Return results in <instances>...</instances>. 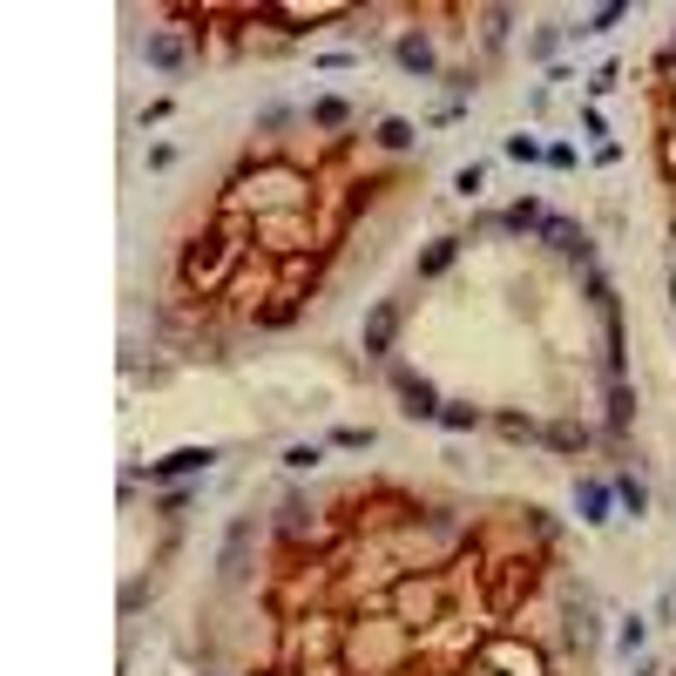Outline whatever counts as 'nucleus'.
<instances>
[{
  "mask_svg": "<svg viewBox=\"0 0 676 676\" xmlns=\"http://www.w3.org/2000/svg\"><path fill=\"white\" fill-rule=\"evenodd\" d=\"M507 156H514V163H548V149H541L535 136H507Z\"/></svg>",
  "mask_w": 676,
  "mask_h": 676,
  "instance_id": "nucleus-22",
  "label": "nucleus"
},
{
  "mask_svg": "<svg viewBox=\"0 0 676 676\" xmlns=\"http://www.w3.org/2000/svg\"><path fill=\"white\" fill-rule=\"evenodd\" d=\"M616 501H622V514H636V521H643V514H649V487H643V474H616Z\"/></svg>",
  "mask_w": 676,
  "mask_h": 676,
  "instance_id": "nucleus-19",
  "label": "nucleus"
},
{
  "mask_svg": "<svg viewBox=\"0 0 676 676\" xmlns=\"http://www.w3.org/2000/svg\"><path fill=\"white\" fill-rule=\"evenodd\" d=\"M541 440L555 453H582L589 447V426H575V420H555V426H541Z\"/></svg>",
  "mask_w": 676,
  "mask_h": 676,
  "instance_id": "nucleus-17",
  "label": "nucleus"
},
{
  "mask_svg": "<svg viewBox=\"0 0 676 676\" xmlns=\"http://www.w3.org/2000/svg\"><path fill=\"white\" fill-rule=\"evenodd\" d=\"M393 61L406 68V75H420V82H426V75H440V55H433V41H426L420 28H406L393 41Z\"/></svg>",
  "mask_w": 676,
  "mask_h": 676,
  "instance_id": "nucleus-10",
  "label": "nucleus"
},
{
  "mask_svg": "<svg viewBox=\"0 0 676 676\" xmlns=\"http://www.w3.org/2000/svg\"><path fill=\"white\" fill-rule=\"evenodd\" d=\"M210 460H217V447H176V453H163V460H149V487L197 480V474H210Z\"/></svg>",
  "mask_w": 676,
  "mask_h": 676,
  "instance_id": "nucleus-6",
  "label": "nucleus"
},
{
  "mask_svg": "<svg viewBox=\"0 0 676 676\" xmlns=\"http://www.w3.org/2000/svg\"><path fill=\"white\" fill-rule=\"evenodd\" d=\"M636 420V393H629V379H609V433H629Z\"/></svg>",
  "mask_w": 676,
  "mask_h": 676,
  "instance_id": "nucleus-15",
  "label": "nucleus"
},
{
  "mask_svg": "<svg viewBox=\"0 0 676 676\" xmlns=\"http://www.w3.org/2000/svg\"><path fill=\"white\" fill-rule=\"evenodd\" d=\"M440 426H447V433H474V426H487V413H480L474 399H447V406H440Z\"/></svg>",
  "mask_w": 676,
  "mask_h": 676,
  "instance_id": "nucleus-16",
  "label": "nucleus"
},
{
  "mask_svg": "<svg viewBox=\"0 0 676 676\" xmlns=\"http://www.w3.org/2000/svg\"><path fill=\"white\" fill-rule=\"evenodd\" d=\"M447 609V575H399L393 582V622L399 629H433Z\"/></svg>",
  "mask_w": 676,
  "mask_h": 676,
  "instance_id": "nucleus-2",
  "label": "nucleus"
},
{
  "mask_svg": "<svg viewBox=\"0 0 676 676\" xmlns=\"http://www.w3.org/2000/svg\"><path fill=\"white\" fill-rule=\"evenodd\" d=\"M643 643H649V622H622V636H616L622 656H643Z\"/></svg>",
  "mask_w": 676,
  "mask_h": 676,
  "instance_id": "nucleus-25",
  "label": "nucleus"
},
{
  "mask_svg": "<svg viewBox=\"0 0 676 676\" xmlns=\"http://www.w3.org/2000/svg\"><path fill=\"white\" fill-rule=\"evenodd\" d=\"M183 507H190V487H163V494H156V514H163V521H176Z\"/></svg>",
  "mask_w": 676,
  "mask_h": 676,
  "instance_id": "nucleus-27",
  "label": "nucleus"
},
{
  "mask_svg": "<svg viewBox=\"0 0 676 676\" xmlns=\"http://www.w3.org/2000/svg\"><path fill=\"white\" fill-rule=\"evenodd\" d=\"M460 244H467V237H440V244H426V251H420V278H440L453 257H460Z\"/></svg>",
  "mask_w": 676,
  "mask_h": 676,
  "instance_id": "nucleus-18",
  "label": "nucleus"
},
{
  "mask_svg": "<svg viewBox=\"0 0 676 676\" xmlns=\"http://www.w3.org/2000/svg\"><path fill=\"white\" fill-rule=\"evenodd\" d=\"M616 480H575V514H582V528H609V514H616Z\"/></svg>",
  "mask_w": 676,
  "mask_h": 676,
  "instance_id": "nucleus-8",
  "label": "nucleus"
},
{
  "mask_svg": "<svg viewBox=\"0 0 676 676\" xmlns=\"http://www.w3.org/2000/svg\"><path fill=\"white\" fill-rule=\"evenodd\" d=\"M311 129H325V136L352 129V102H345V95H318V102H311Z\"/></svg>",
  "mask_w": 676,
  "mask_h": 676,
  "instance_id": "nucleus-14",
  "label": "nucleus"
},
{
  "mask_svg": "<svg viewBox=\"0 0 676 676\" xmlns=\"http://www.w3.org/2000/svg\"><path fill=\"white\" fill-rule=\"evenodd\" d=\"M251 237H257V230L244 224L237 210H230V217H224L217 230L190 237V244H183V264H176V271H183V291H197V298L224 291V284H230V264L251 251Z\"/></svg>",
  "mask_w": 676,
  "mask_h": 676,
  "instance_id": "nucleus-1",
  "label": "nucleus"
},
{
  "mask_svg": "<svg viewBox=\"0 0 676 676\" xmlns=\"http://www.w3.org/2000/svg\"><path fill=\"white\" fill-rule=\"evenodd\" d=\"M332 447H345V453H366V447H372V426H338V433H332Z\"/></svg>",
  "mask_w": 676,
  "mask_h": 676,
  "instance_id": "nucleus-24",
  "label": "nucleus"
},
{
  "mask_svg": "<svg viewBox=\"0 0 676 676\" xmlns=\"http://www.w3.org/2000/svg\"><path fill=\"white\" fill-rule=\"evenodd\" d=\"M616 75H622L616 61H602V68H595V75H589V95H609V88H616Z\"/></svg>",
  "mask_w": 676,
  "mask_h": 676,
  "instance_id": "nucleus-29",
  "label": "nucleus"
},
{
  "mask_svg": "<svg viewBox=\"0 0 676 676\" xmlns=\"http://www.w3.org/2000/svg\"><path fill=\"white\" fill-rule=\"evenodd\" d=\"M501 433L507 440H541V426L528 420V413H501Z\"/></svg>",
  "mask_w": 676,
  "mask_h": 676,
  "instance_id": "nucleus-26",
  "label": "nucleus"
},
{
  "mask_svg": "<svg viewBox=\"0 0 676 676\" xmlns=\"http://www.w3.org/2000/svg\"><path fill=\"white\" fill-rule=\"evenodd\" d=\"M372 142H379L386 156H406V149L420 142V129H413L406 115H379V129H372Z\"/></svg>",
  "mask_w": 676,
  "mask_h": 676,
  "instance_id": "nucleus-12",
  "label": "nucleus"
},
{
  "mask_svg": "<svg viewBox=\"0 0 676 676\" xmlns=\"http://www.w3.org/2000/svg\"><path fill=\"white\" fill-rule=\"evenodd\" d=\"M474 663L480 670H507V676H548V656L535 643H521V636H507V629H494L487 643H474Z\"/></svg>",
  "mask_w": 676,
  "mask_h": 676,
  "instance_id": "nucleus-4",
  "label": "nucleus"
},
{
  "mask_svg": "<svg viewBox=\"0 0 676 676\" xmlns=\"http://www.w3.org/2000/svg\"><path fill=\"white\" fill-rule=\"evenodd\" d=\"M284 541H311V528H318V514H311V501L305 494H284L278 501V521H271Z\"/></svg>",
  "mask_w": 676,
  "mask_h": 676,
  "instance_id": "nucleus-11",
  "label": "nucleus"
},
{
  "mask_svg": "<svg viewBox=\"0 0 676 676\" xmlns=\"http://www.w3.org/2000/svg\"><path fill=\"white\" fill-rule=\"evenodd\" d=\"M399 325H406V305H399V298H379V305L366 311V325H359V352H366V359H393Z\"/></svg>",
  "mask_w": 676,
  "mask_h": 676,
  "instance_id": "nucleus-5",
  "label": "nucleus"
},
{
  "mask_svg": "<svg viewBox=\"0 0 676 676\" xmlns=\"http://www.w3.org/2000/svg\"><path fill=\"white\" fill-rule=\"evenodd\" d=\"M257 535H264V521H257V514H237V521L224 528V548H217V582H224V589H244V582H251Z\"/></svg>",
  "mask_w": 676,
  "mask_h": 676,
  "instance_id": "nucleus-3",
  "label": "nucleus"
},
{
  "mask_svg": "<svg viewBox=\"0 0 676 676\" xmlns=\"http://www.w3.org/2000/svg\"><path fill=\"white\" fill-rule=\"evenodd\" d=\"M393 386H399V413H406V420H440V406H447V399H440V386H433V379H420V372L399 366Z\"/></svg>",
  "mask_w": 676,
  "mask_h": 676,
  "instance_id": "nucleus-7",
  "label": "nucleus"
},
{
  "mask_svg": "<svg viewBox=\"0 0 676 676\" xmlns=\"http://www.w3.org/2000/svg\"><path fill=\"white\" fill-rule=\"evenodd\" d=\"M318 460H325V447H318V440H298V447H284V467H291V474H311Z\"/></svg>",
  "mask_w": 676,
  "mask_h": 676,
  "instance_id": "nucleus-21",
  "label": "nucleus"
},
{
  "mask_svg": "<svg viewBox=\"0 0 676 676\" xmlns=\"http://www.w3.org/2000/svg\"><path fill=\"white\" fill-rule=\"evenodd\" d=\"M142 602H156V582H129L122 589V616H142Z\"/></svg>",
  "mask_w": 676,
  "mask_h": 676,
  "instance_id": "nucleus-28",
  "label": "nucleus"
},
{
  "mask_svg": "<svg viewBox=\"0 0 676 676\" xmlns=\"http://www.w3.org/2000/svg\"><path fill=\"white\" fill-rule=\"evenodd\" d=\"M453 190H460V197L474 203L480 190H487V169H480V163H467V169H460V176H453Z\"/></svg>",
  "mask_w": 676,
  "mask_h": 676,
  "instance_id": "nucleus-23",
  "label": "nucleus"
},
{
  "mask_svg": "<svg viewBox=\"0 0 676 676\" xmlns=\"http://www.w3.org/2000/svg\"><path fill=\"white\" fill-rule=\"evenodd\" d=\"M622 14H629V0H609V7H595V14H582V28L575 34H609L622 21Z\"/></svg>",
  "mask_w": 676,
  "mask_h": 676,
  "instance_id": "nucleus-20",
  "label": "nucleus"
},
{
  "mask_svg": "<svg viewBox=\"0 0 676 676\" xmlns=\"http://www.w3.org/2000/svg\"><path fill=\"white\" fill-rule=\"evenodd\" d=\"M541 217H548V210H541L535 197L507 203V210H501V237H535V230H541Z\"/></svg>",
  "mask_w": 676,
  "mask_h": 676,
  "instance_id": "nucleus-13",
  "label": "nucleus"
},
{
  "mask_svg": "<svg viewBox=\"0 0 676 676\" xmlns=\"http://www.w3.org/2000/svg\"><path fill=\"white\" fill-rule=\"evenodd\" d=\"M142 61H149L156 75H183V68H190V48H183V34L149 28V41H142Z\"/></svg>",
  "mask_w": 676,
  "mask_h": 676,
  "instance_id": "nucleus-9",
  "label": "nucleus"
}]
</instances>
